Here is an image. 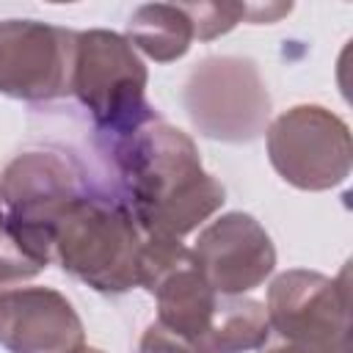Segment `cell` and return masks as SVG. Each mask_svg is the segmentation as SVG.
<instances>
[{"mask_svg": "<svg viewBox=\"0 0 353 353\" xmlns=\"http://www.w3.org/2000/svg\"><path fill=\"white\" fill-rule=\"evenodd\" d=\"M124 39L146 58L157 63H171L190 50L193 22L182 3H146L132 11Z\"/></svg>", "mask_w": 353, "mask_h": 353, "instance_id": "obj_11", "label": "cell"}, {"mask_svg": "<svg viewBox=\"0 0 353 353\" xmlns=\"http://www.w3.org/2000/svg\"><path fill=\"white\" fill-rule=\"evenodd\" d=\"M185 110L212 141L245 143L268 130L270 94L251 58L210 55L185 80Z\"/></svg>", "mask_w": 353, "mask_h": 353, "instance_id": "obj_5", "label": "cell"}, {"mask_svg": "<svg viewBox=\"0 0 353 353\" xmlns=\"http://www.w3.org/2000/svg\"><path fill=\"white\" fill-rule=\"evenodd\" d=\"M268 353H339V350H328V347H312V345H292V342H287V345L273 347V350H268Z\"/></svg>", "mask_w": 353, "mask_h": 353, "instance_id": "obj_15", "label": "cell"}, {"mask_svg": "<svg viewBox=\"0 0 353 353\" xmlns=\"http://www.w3.org/2000/svg\"><path fill=\"white\" fill-rule=\"evenodd\" d=\"M268 323L292 345L347 353V268L339 279L292 268L273 279L265 306Z\"/></svg>", "mask_w": 353, "mask_h": 353, "instance_id": "obj_7", "label": "cell"}, {"mask_svg": "<svg viewBox=\"0 0 353 353\" xmlns=\"http://www.w3.org/2000/svg\"><path fill=\"white\" fill-rule=\"evenodd\" d=\"M146 66L113 30H83L74 39L72 94L113 141L157 119L146 102Z\"/></svg>", "mask_w": 353, "mask_h": 353, "instance_id": "obj_4", "label": "cell"}, {"mask_svg": "<svg viewBox=\"0 0 353 353\" xmlns=\"http://www.w3.org/2000/svg\"><path fill=\"white\" fill-rule=\"evenodd\" d=\"M143 237L124 201L83 193L58 223L52 256L91 290L119 295L138 287Z\"/></svg>", "mask_w": 353, "mask_h": 353, "instance_id": "obj_2", "label": "cell"}, {"mask_svg": "<svg viewBox=\"0 0 353 353\" xmlns=\"http://www.w3.org/2000/svg\"><path fill=\"white\" fill-rule=\"evenodd\" d=\"M80 353H105V350H99V347H83Z\"/></svg>", "mask_w": 353, "mask_h": 353, "instance_id": "obj_16", "label": "cell"}, {"mask_svg": "<svg viewBox=\"0 0 353 353\" xmlns=\"http://www.w3.org/2000/svg\"><path fill=\"white\" fill-rule=\"evenodd\" d=\"M74 30L39 19L0 22V94L50 102L72 94Z\"/></svg>", "mask_w": 353, "mask_h": 353, "instance_id": "obj_8", "label": "cell"}, {"mask_svg": "<svg viewBox=\"0 0 353 353\" xmlns=\"http://www.w3.org/2000/svg\"><path fill=\"white\" fill-rule=\"evenodd\" d=\"M182 6L193 22V39L201 41L229 33L248 14V3H182Z\"/></svg>", "mask_w": 353, "mask_h": 353, "instance_id": "obj_13", "label": "cell"}, {"mask_svg": "<svg viewBox=\"0 0 353 353\" xmlns=\"http://www.w3.org/2000/svg\"><path fill=\"white\" fill-rule=\"evenodd\" d=\"M270 336L265 306L251 298H221L212 325L185 345L179 353H248L259 350Z\"/></svg>", "mask_w": 353, "mask_h": 353, "instance_id": "obj_12", "label": "cell"}, {"mask_svg": "<svg viewBox=\"0 0 353 353\" xmlns=\"http://www.w3.org/2000/svg\"><path fill=\"white\" fill-rule=\"evenodd\" d=\"M265 138L270 165L298 190H331L350 174V130L323 105H295L279 113Z\"/></svg>", "mask_w": 353, "mask_h": 353, "instance_id": "obj_6", "label": "cell"}, {"mask_svg": "<svg viewBox=\"0 0 353 353\" xmlns=\"http://www.w3.org/2000/svg\"><path fill=\"white\" fill-rule=\"evenodd\" d=\"M36 273L39 268L14 243L8 223H6L3 204H0V281H22V279H33Z\"/></svg>", "mask_w": 353, "mask_h": 353, "instance_id": "obj_14", "label": "cell"}, {"mask_svg": "<svg viewBox=\"0 0 353 353\" xmlns=\"http://www.w3.org/2000/svg\"><path fill=\"white\" fill-rule=\"evenodd\" d=\"M85 193L72 157L50 149L17 154L0 174V204L19 251L44 270L52 259L58 223Z\"/></svg>", "mask_w": 353, "mask_h": 353, "instance_id": "obj_3", "label": "cell"}, {"mask_svg": "<svg viewBox=\"0 0 353 353\" xmlns=\"http://www.w3.org/2000/svg\"><path fill=\"white\" fill-rule=\"evenodd\" d=\"M0 345L8 353H80L85 328L58 290L17 287L0 292Z\"/></svg>", "mask_w": 353, "mask_h": 353, "instance_id": "obj_10", "label": "cell"}, {"mask_svg": "<svg viewBox=\"0 0 353 353\" xmlns=\"http://www.w3.org/2000/svg\"><path fill=\"white\" fill-rule=\"evenodd\" d=\"M193 259L221 298H240L273 273L276 248L256 218L226 212L199 234Z\"/></svg>", "mask_w": 353, "mask_h": 353, "instance_id": "obj_9", "label": "cell"}, {"mask_svg": "<svg viewBox=\"0 0 353 353\" xmlns=\"http://www.w3.org/2000/svg\"><path fill=\"white\" fill-rule=\"evenodd\" d=\"M113 160L124 204L146 237L182 240L226 201L223 185L204 171L193 138L160 116L113 141Z\"/></svg>", "mask_w": 353, "mask_h": 353, "instance_id": "obj_1", "label": "cell"}]
</instances>
